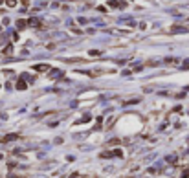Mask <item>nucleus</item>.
Listing matches in <instances>:
<instances>
[{
    "label": "nucleus",
    "instance_id": "nucleus-1",
    "mask_svg": "<svg viewBox=\"0 0 189 178\" xmlns=\"http://www.w3.org/2000/svg\"><path fill=\"white\" fill-rule=\"evenodd\" d=\"M24 86H26L24 81H18V83H17V88H18V90H24Z\"/></svg>",
    "mask_w": 189,
    "mask_h": 178
},
{
    "label": "nucleus",
    "instance_id": "nucleus-2",
    "mask_svg": "<svg viewBox=\"0 0 189 178\" xmlns=\"http://www.w3.org/2000/svg\"><path fill=\"white\" fill-rule=\"evenodd\" d=\"M15 4H17V2H15V0H8V6H11V8H13Z\"/></svg>",
    "mask_w": 189,
    "mask_h": 178
}]
</instances>
